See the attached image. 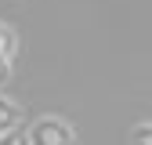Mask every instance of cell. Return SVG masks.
I'll use <instances>...</instances> for the list:
<instances>
[{
	"mask_svg": "<svg viewBox=\"0 0 152 145\" xmlns=\"http://www.w3.org/2000/svg\"><path fill=\"white\" fill-rule=\"evenodd\" d=\"M145 138H148V145H152V131H145Z\"/></svg>",
	"mask_w": 152,
	"mask_h": 145,
	"instance_id": "1",
	"label": "cell"
}]
</instances>
